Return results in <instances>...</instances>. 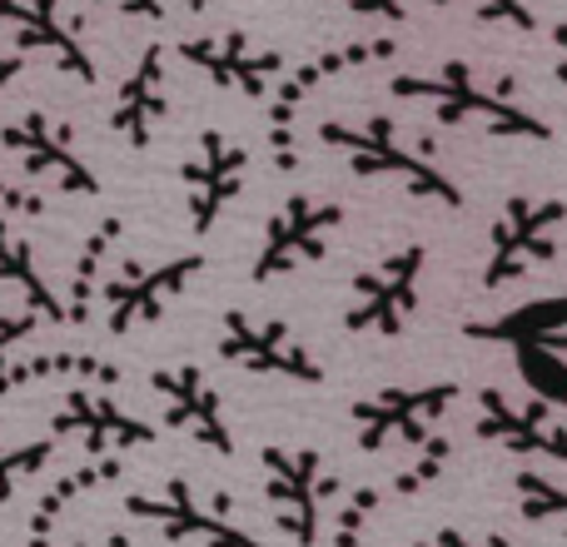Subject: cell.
I'll use <instances>...</instances> for the list:
<instances>
[{
  "label": "cell",
  "instance_id": "e0dca14e",
  "mask_svg": "<svg viewBox=\"0 0 567 547\" xmlns=\"http://www.w3.org/2000/svg\"><path fill=\"white\" fill-rule=\"evenodd\" d=\"M0 145H6L10 155H20V165H25V169L55 179L65 195H100L95 169L75 155L70 130L55 125L50 115H40V110H30V115H20L16 125L0 130Z\"/></svg>",
  "mask_w": 567,
  "mask_h": 547
},
{
  "label": "cell",
  "instance_id": "8fae6325",
  "mask_svg": "<svg viewBox=\"0 0 567 547\" xmlns=\"http://www.w3.org/2000/svg\"><path fill=\"white\" fill-rule=\"evenodd\" d=\"M478 438L518 453V458L567 463V423L548 403L508 399L503 389H478Z\"/></svg>",
  "mask_w": 567,
  "mask_h": 547
},
{
  "label": "cell",
  "instance_id": "9a60e30c",
  "mask_svg": "<svg viewBox=\"0 0 567 547\" xmlns=\"http://www.w3.org/2000/svg\"><path fill=\"white\" fill-rule=\"evenodd\" d=\"M150 389L165 399V423L199 443V448L235 458V433H229L225 403H219L215 383L199 363H179V369H159L150 373Z\"/></svg>",
  "mask_w": 567,
  "mask_h": 547
},
{
  "label": "cell",
  "instance_id": "ffe728a7",
  "mask_svg": "<svg viewBox=\"0 0 567 547\" xmlns=\"http://www.w3.org/2000/svg\"><path fill=\"white\" fill-rule=\"evenodd\" d=\"M567 329V293H543V299H528L518 309L498 313V319H473L463 323V339L478 343H543L553 333Z\"/></svg>",
  "mask_w": 567,
  "mask_h": 547
},
{
  "label": "cell",
  "instance_id": "4fadbf2b",
  "mask_svg": "<svg viewBox=\"0 0 567 547\" xmlns=\"http://www.w3.org/2000/svg\"><path fill=\"white\" fill-rule=\"evenodd\" d=\"M209 259L205 255H179L165 259V265H125L115 279L105 283V299H110V333H130V329H145L155 323L189 283L205 274Z\"/></svg>",
  "mask_w": 567,
  "mask_h": 547
},
{
  "label": "cell",
  "instance_id": "3957f363",
  "mask_svg": "<svg viewBox=\"0 0 567 547\" xmlns=\"http://www.w3.org/2000/svg\"><path fill=\"white\" fill-rule=\"evenodd\" d=\"M399 55V40L393 35H369V40H343V45H329L319 50L313 60L303 65L284 70L279 75V90L269 95V155H275V169L279 175H293L299 169V105L323 85V80H339V75H353L363 65H383V60Z\"/></svg>",
  "mask_w": 567,
  "mask_h": 547
},
{
  "label": "cell",
  "instance_id": "8d00e7d4",
  "mask_svg": "<svg viewBox=\"0 0 567 547\" xmlns=\"http://www.w3.org/2000/svg\"><path fill=\"white\" fill-rule=\"evenodd\" d=\"M105 547H130V543H125V538H110V543H105Z\"/></svg>",
  "mask_w": 567,
  "mask_h": 547
},
{
  "label": "cell",
  "instance_id": "9c48e42d",
  "mask_svg": "<svg viewBox=\"0 0 567 547\" xmlns=\"http://www.w3.org/2000/svg\"><path fill=\"white\" fill-rule=\"evenodd\" d=\"M135 518L159 523L169 543H199V547H265L245 523H235V503L229 493H199L189 478H169L159 498H130L125 503Z\"/></svg>",
  "mask_w": 567,
  "mask_h": 547
},
{
  "label": "cell",
  "instance_id": "836d02e7",
  "mask_svg": "<svg viewBox=\"0 0 567 547\" xmlns=\"http://www.w3.org/2000/svg\"><path fill=\"white\" fill-rule=\"evenodd\" d=\"M20 70H25V55H0V90H6Z\"/></svg>",
  "mask_w": 567,
  "mask_h": 547
},
{
  "label": "cell",
  "instance_id": "e575fe53",
  "mask_svg": "<svg viewBox=\"0 0 567 547\" xmlns=\"http://www.w3.org/2000/svg\"><path fill=\"white\" fill-rule=\"evenodd\" d=\"M543 343H548L553 353H567V333H553V339H543Z\"/></svg>",
  "mask_w": 567,
  "mask_h": 547
},
{
  "label": "cell",
  "instance_id": "f546056e",
  "mask_svg": "<svg viewBox=\"0 0 567 547\" xmlns=\"http://www.w3.org/2000/svg\"><path fill=\"white\" fill-rule=\"evenodd\" d=\"M95 6H115L120 16H135V20H165L159 0H95Z\"/></svg>",
  "mask_w": 567,
  "mask_h": 547
},
{
  "label": "cell",
  "instance_id": "1f68e13d",
  "mask_svg": "<svg viewBox=\"0 0 567 547\" xmlns=\"http://www.w3.org/2000/svg\"><path fill=\"white\" fill-rule=\"evenodd\" d=\"M25 333H30V319H0V353H6L16 339H25Z\"/></svg>",
  "mask_w": 567,
  "mask_h": 547
},
{
  "label": "cell",
  "instance_id": "4316f807",
  "mask_svg": "<svg viewBox=\"0 0 567 547\" xmlns=\"http://www.w3.org/2000/svg\"><path fill=\"white\" fill-rule=\"evenodd\" d=\"M433 6H453V0H433ZM473 6V16L488 20V25H508V30H538V16H533L523 0H463Z\"/></svg>",
  "mask_w": 567,
  "mask_h": 547
},
{
  "label": "cell",
  "instance_id": "484cf974",
  "mask_svg": "<svg viewBox=\"0 0 567 547\" xmlns=\"http://www.w3.org/2000/svg\"><path fill=\"white\" fill-rule=\"evenodd\" d=\"M389 503V493L379 488V483H369V488H353L349 498H343V508L333 513V547H363V533H369L373 513Z\"/></svg>",
  "mask_w": 567,
  "mask_h": 547
},
{
  "label": "cell",
  "instance_id": "8992f818",
  "mask_svg": "<svg viewBox=\"0 0 567 547\" xmlns=\"http://www.w3.org/2000/svg\"><path fill=\"white\" fill-rule=\"evenodd\" d=\"M219 359L249 373H269V379H289L303 389L323 383V363L303 349V339L284 319H255L249 309H225L219 313Z\"/></svg>",
  "mask_w": 567,
  "mask_h": 547
},
{
  "label": "cell",
  "instance_id": "52a82bcc",
  "mask_svg": "<svg viewBox=\"0 0 567 547\" xmlns=\"http://www.w3.org/2000/svg\"><path fill=\"white\" fill-rule=\"evenodd\" d=\"M423 265H429V249L409 245V249H399V255L353 274V303H349V313H343V329L399 339V333L409 329V319L419 313Z\"/></svg>",
  "mask_w": 567,
  "mask_h": 547
},
{
  "label": "cell",
  "instance_id": "d4e9b609",
  "mask_svg": "<svg viewBox=\"0 0 567 547\" xmlns=\"http://www.w3.org/2000/svg\"><path fill=\"white\" fill-rule=\"evenodd\" d=\"M513 488H518L523 518L528 523H563V533H567V483L548 478V473H518Z\"/></svg>",
  "mask_w": 567,
  "mask_h": 547
},
{
  "label": "cell",
  "instance_id": "603a6c76",
  "mask_svg": "<svg viewBox=\"0 0 567 547\" xmlns=\"http://www.w3.org/2000/svg\"><path fill=\"white\" fill-rule=\"evenodd\" d=\"M413 453H419V458H413L409 468H403V473H393V478L383 483V493H389V503H393V498H413V493L433 488V483L443 478V468H449V458H453V438H449V433H439V429H433L429 438H423Z\"/></svg>",
  "mask_w": 567,
  "mask_h": 547
},
{
  "label": "cell",
  "instance_id": "cb8c5ba5",
  "mask_svg": "<svg viewBox=\"0 0 567 547\" xmlns=\"http://www.w3.org/2000/svg\"><path fill=\"white\" fill-rule=\"evenodd\" d=\"M0 274H6L10 283H20L25 289V299L35 303L45 319H65V309H60V299L45 289V279L35 274V259H30V249H25V239H16L6 225H0Z\"/></svg>",
  "mask_w": 567,
  "mask_h": 547
},
{
  "label": "cell",
  "instance_id": "6da1fadb",
  "mask_svg": "<svg viewBox=\"0 0 567 547\" xmlns=\"http://www.w3.org/2000/svg\"><path fill=\"white\" fill-rule=\"evenodd\" d=\"M319 140L329 149H339L359 179H399L409 195L433 199V205H443V209H463V185L449 179V169L433 155H419L413 145H403L399 125H393L389 115H369L363 125L323 120Z\"/></svg>",
  "mask_w": 567,
  "mask_h": 547
},
{
  "label": "cell",
  "instance_id": "4dcf8cb0",
  "mask_svg": "<svg viewBox=\"0 0 567 547\" xmlns=\"http://www.w3.org/2000/svg\"><path fill=\"white\" fill-rule=\"evenodd\" d=\"M0 205H6V209H20V215H45V199L20 195V189H10L6 179H0Z\"/></svg>",
  "mask_w": 567,
  "mask_h": 547
},
{
  "label": "cell",
  "instance_id": "d6a6232c",
  "mask_svg": "<svg viewBox=\"0 0 567 547\" xmlns=\"http://www.w3.org/2000/svg\"><path fill=\"white\" fill-rule=\"evenodd\" d=\"M553 40H558V80L567 90V20H563V25H553Z\"/></svg>",
  "mask_w": 567,
  "mask_h": 547
},
{
  "label": "cell",
  "instance_id": "2e32d148",
  "mask_svg": "<svg viewBox=\"0 0 567 547\" xmlns=\"http://www.w3.org/2000/svg\"><path fill=\"white\" fill-rule=\"evenodd\" d=\"M0 20L16 30L20 50H40V55H50L60 75H75L80 85H95L100 80L95 55H90L80 25L60 10V0H0Z\"/></svg>",
  "mask_w": 567,
  "mask_h": 547
},
{
  "label": "cell",
  "instance_id": "d6986e66",
  "mask_svg": "<svg viewBox=\"0 0 567 547\" xmlns=\"http://www.w3.org/2000/svg\"><path fill=\"white\" fill-rule=\"evenodd\" d=\"M55 429H70V433H85L95 448H145L155 443V429L145 419H130L115 399L105 393H70L65 413L55 419Z\"/></svg>",
  "mask_w": 567,
  "mask_h": 547
},
{
  "label": "cell",
  "instance_id": "30bf717a",
  "mask_svg": "<svg viewBox=\"0 0 567 547\" xmlns=\"http://www.w3.org/2000/svg\"><path fill=\"white\" fill-rule=\"evenodd\" d=\"M339 225H343V209L339 205L313 199V195H289L279 215L269 219L265 245H259L249 279L269 283V279H279V274H293L303 265H319V259L329 255V239H333V229H339Z\"/></svg>",
  "mask_w": 567,
  "mask_h": 547
},
{
  "label": "cell",
  "instance_id": "5b68a950",
  "mask_svg": "<svg viewBox=\"0 0 567 547\" xmlns=\"http://www.w3.org/2000/svg\"><path fill=\"white\" fill-rule=\"evenodd\" d=\"M567 219L563 199H533L508 195L503 215L488 229V265H483V289H503V283L523 279L533 265H553L558 259V229Z\"/></svg>",
  "mask_w": 567,
  "mask_h": 547
},
{
  "label": "cell",
  "instance_id": "277c9868",
  "mask_svg": "<svg viewBox=\"0 0 567 547\" xmlns=\"http://www.w3.org/2000/svg\"><path fill=\"white\" fill-rule=\"evenodd\" d=\"M259 463H265V498L275 508V523L299 547H319L323 503L339 493V473L323 463L319 448H279V443H269Z\"/></svg>",
  "mask_w": 567,
  "mask_h": 547
},
{
  "label": "cell",
  "instance_id": "7c38bea8",
  "mask_svg": "<svg viewBox=\"0 0 567 547\" xmlns=\"http://www.w3.org/2000/svg\"><path fill=\"white\" fill-rule=\"evenodd\" d=\"M245 175H249V149L235 145L229 135L219 130H205L199 135V149L179 165V185H185V199H189V225L195 235H209L219 225L235 195L245 189Z\"/></svg>",
  "mask_w": 567,
  "mask_h": 547
},
{
  "label": "cell",
  "instance_id": "7a4b0ae2",
  "mask_svg": "<svg viewBox=\"0 0 567 547\" xmlns=\"http://www.w3.org/2000/svg\"><path fill=\"white\" fill-rule=\"evenodd\" d=\"M389 90L399 100H423L443 125H478L488 135H508V140H553V125L538 115H528L523 105H513L508 95L488 90L473 65L463 60H449L439 75H393Z\"/></svg>",
  "mask_w": 567,
  "mask_h": 547
},
{
  "label": "cell",
  "instance_id": "7402d4cb",
  "mask_svg": "<svg viewBox=\"0 0 567 547\" xmlns=\"http://www.w3.org/2000/svg\"><path fill=\"white\" fill-rule=\"evenodd\" d=\"M120 235H125V219L120 215H110L105 225L90 235V245L80 249V265H75V293H70V313L65 319H85L90 313V299H95V289H100V269H105V259H110V249L120 245Z\"/></svg>",
  "mask_w": 567,
  "mask_h": 547
},
{
  "label": "cell",
  "instance_id": "d590c367",
  "mask_svg": "<svg viewBox=\"0 0 567 547\" xmlns=\"http://www.w3.org/2000/svg\"><path fill=\"white\" fill-rule=\"evenodd\" d=\"M209 6V0H185V10H189V16H199V10H205Z\"/></svg>",
  "mask_w": 567,
  "mask_h": 547
},
{
  "label": "cell",
  "instance_id": "ba28073f",
  "mask_svg": "<svg viewBox=\"0 0 567 547\" xmlns=\"http://www.w3.org/2000/svg\"><path fill=\"white\" fill-rule=\"evenodd\" d=\"M463 399L453 379L439 383H399V389H379L373 399L353 403V429H359L363 453H383L389 443H413L419 448L433 433V423Z\"/></svg>",
  "mask_w": 567,
  "mask_h": 547
},
{
  "label": "cell",
  "instance_id": "ac0fdd59",
  "mask_svg": "<svg viewBox=\"0 0 567 547\" xmlns=\"http://www.w3.org/2000/svg\"><path fill=\"white\" fill-rule=\"evenodd\" d=\"M165 45L159 40H150L145 50H140L135 70L125 75V85H120L115 95V115H110V130H115L120 140H125L130 149H150V140H155L159 120H165L169 110V75H165Z\"/></svg>",
  "mask_w": 567,
  "mask_h": 547
},
{
  "label": "cell",
  "instance_id": "44dd1931",
  "mask_svg": "<svg viewBox=\"0 0 567 547\" xmlns=\"http://www.w3.org/2000/svg\"><path fill=\"white\" fill-rule=\"evenodd\" d=\"M518 359V379L528 383V393L548 409H567V359L553 353L548 343H513Z\"/></svg>",
  "mask_w": 567,
  "mask_h": 547
},
{
  "label": "cell",
  "instance_id": "f1b7e54d",
  "mask_svg": "<svg viewBox=\"0 0 567 547\" xmlns=\"http://www.w3.org/2000/svg\"><path fill=\"white\" fill-rule=\"evenodd\" d=\"M349 10H359V16H373V20H389V25H403V20H409L403 0H349Z\"/></svg>",
  "mask_w": 567,
  "mask_h": 547
},
{
  "label": "cell",
  "instance_id": "83f0119b",
  "mask_svg": "<svg viewBox=\"0 0 567 547\" xmlns=\"http://www.w3.org/2000/svg\"><path fill=\"white\" fill-rule=\"evenodd\" d=\"M413 547H513V543L508 538H468V533H458V528H439L433 538H423Z\"/></svg>",
  "mask_w": 567,
  "mask_h": 547
},
{
  "label": "cell",
  "instance_id": "5bb4252c",
  "mask_svg": "<svg viewBox=\"0 0 567 547\" xmlns=\"http://www.w3.org/2000/svg\"><path fill=\"white\" fill-rule=\"evenodd\" d=\"M179 60H185V65H195L209 85L239 90V95H249V100H265L269 85L284 75V55H279V50L255 45L245 30L179 40Z\"/></svg>",
  "mask_w": 567,
  "mask_h": 547
}]
</instances>
